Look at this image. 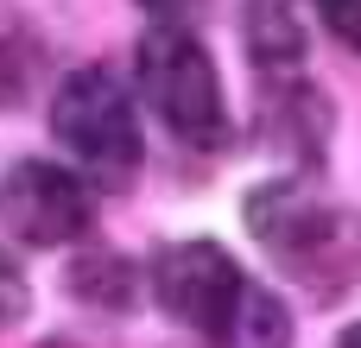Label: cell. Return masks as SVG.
Listing matches in <instances>:
<instances>
[{
    "label": "cell",
    "instance_id": "1",
    "mask_svg": "<svg viewBox=\"0 0 361 348\" xmlns=\"http://www.w3.org/2000/svg\"><path fill=\"white\" fill-rule=\"evenodd\" d=\"M247 228L311 298H336L361 273V222L311 178H279L247 197Z\"/></svg>",
    "mask_w": 361,
    "mask_h": 348
},
{
    "label": "cell",
    "instance_id": "2",
    "mask_svg": "<svg viewBox=\"0 0 361 348\" xmlns=\"http://www.w3.org/2000/svg\"><path fill=\"white\" fill-rule=\"evenodd\" d=\"M140 89L184 146H216L228 133L216 63H209V51L197 44L190 25H152L140 38Z\"/></svg>",
    "mask_w": 361,
    "mask_h": 348
},
{
    "label": "cell",
    "instance_id": "3",
    "mask_svg": "<svg viewBox=\"0 0 361 348\" xmlns=\"http://www.w3.org/2000/svg\"><path fill=\"white\" fill-rule=\"evenodd\" d=\"M51 133H57V146H63L76 165H89L102 184H127V178L140 171V120H133V101H127V89H121L108 70H95V63L70 70V82L57 89V101H51Z\"/></svg>",
    "mask_w": 361,
    "mask_h": 348
},
{
    "label": "cell",
    "instance_id": "4",
    "mask_svg": "<svg viewBox=\"0 0 361 348\" xmlns=\"http://www.w3.org/2000/svg\"><path fill=\"white\" fill-rule=\"evenodd\" d=\"M152 292H159V304H165L178 323H190V330H203V336L222 342L228 323H235V311H241L247 279H241V266L228 260V247H216V241H178V247L159 254Z\"/></svg>",
    "mask_w": 361,
    "mask_h": 348
},
{
    "label": "cell",
    "instance_id": "5",
    "mask_svg": "<svg viewBox=\"0 0 361 348\" xmlns=\"http://www.w3.org/2000/svg\"><path fill=\"white\" fill-rule=\"evenodd\" d=\"M0 222L25 241V247H63L76 235H89L95 222V197L76 171L63 165H44V159H25L6 171V190H0Z\"/></svg>",
    "mask_w": 361,
    "mask_h": 348
},
{
    "label": "cell",
    "instance_id": "6",
    "mask_svg": "<svg viewBox=\"0 0 361 348\" xmlns=\"http://www.w3.org/2000/svg\"><path fill=\"white\" fill-rule=\"evenodd\" d=\"M247 51L267 82H286L305 63V19L292 0H247Z\"/></svg>",
    "mask_w": 361,
    "mask_h": 348
},
{
    "label": "cell",
    "instance_id": "7",
    "mask_svg": "<svg viewBox=\"0 0 361 348\" xmlns=\"http://www.w3.org/2000/svg\"><path fill=\"white\" fill-rule=\"evenodd\" d=\"M292 336V323H286V304L273 298V292H241V311H235V323H228V336L222 348H286Z\"/></svg>",
    "mask_w": 361,
    "mask_h": 348
},
{
    "label": "cell",
    "instance_id": "8",
    "mask_svg": "<svg viewBox=\"0 0 361 348\" xmlns=\"http://www.w3.org/2000/svg\"><path fill=\"white\" fill-rule=\"evenodd\" d=\"M70 285L95 304V311H127L133 304V273H127V260L121 254H95V260H76V273H70Z\"/></svg>",
    "mask_w": 361,
    "mask_h": 348
},
{
    "label": "cell",
    "instance_id": "9",
    "mask_svg": "<svg viewBox=\"0 0 361 348\" xmlns=\"http://www.w3.org/2000/svg\"><path fill=\"white\" fill-rule=\"evenodd\" d=\"M25 311H32V292H25V273H19V266H13V260L0 254V330H6V323H19Z\"/></svg>",
    "mask_w": 361,
    "mask_h": 348
},
{
    "label": "cell",
    "instance_id": "10",
    "mask_svg": "<svg viewBox=\"0 0 361 348\" xmlns=\"http://www.w3.org/2000/svg\"><path fill=\"white\" fill-rule=\"evenodd\" d=\"M317 13L349 51H361V0H317Z\"/></svg>",
    "mask_w": 361,
    "mask_h": 348
},
{
    "label": "cell",
    "instance_id": "11",
    "mask_svg": "<svg viewBox=\"0 0 361 348\" xmlns=\"http://www.w3.org/2000/svg\"><path fill=\"white\" fill-rule=\"evenodd\" d=\"M140 6H146V13H159V25H178L197 0H140Z\"/></svg>",
    "mask_w": 361,
    "mask_h": 348
},
{
    "label": "cell",
    "instance_id": "12",
    "mask_svg": "<svg viewBox=\"0 0 361 348\" xmlns=\"http://www.w3.org/2000/svg\"><path fill=\"white\" fill-rule=\"evenodd\" d=\"M6 101H19V63L6 57V44H0V108Z\"/></svg>",
    "mask_w": 361,
    "mask_h": 348
},
{
    "label": "cell",
    "instance_id": "13",
    "mask_svg": "<svg viewBox=\"0 0 361 348\" xmlns=\"http://www.w3.org/2000/svg\"><path fill=\"white\" fill-rule=\"evenodd\" d=\"M336 348H361V323H355V330H343V342H336Z\"/></svg>",
    "mask_w": 361,
    "mask_h": 348
}]
</instances>
